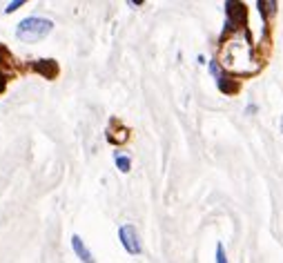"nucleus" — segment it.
Returning <instances> with one entry per match:
<instances>
[{
  "label": "nucleus",
  "instance_id": "20e7f679",
  "mask_svg": "<svg viewBox=\"0 0 283 263\" xmlns=\"http://www.w3.org/2000/svg\"><path fill=\"white\" fill-rule=\"evenodd\" d=\"M72 248H74V252H76V256H78V259H81L83 263H96L94 256H91V252L87 250V246H85L83 238L78 236V234L72 236Z\"/></svg>",
  "mask_w": 283,
  "mask_h": 263
},
{
  "label": "nucleus",
  "instance_id": "39448f33",
  "mask_svg": "<svg viewBox=\"0 0 283 263\" xmlns=\"http://www.w3.org/2000/svg\"><path fill=\"white\" fill-rule=\"evenodd\" d=\"M227 14H230V22H245V5L241 3H227Z\"/></svg>",
  "mask_w": 283,
  "mask_h": 263
},
{
  "label": "nucleus",
  "instance_id": "f257e3e1",
  "mask_svg": "<svg viewBox=\"0 0 283 263\" xmlns=\"http://www.w3.org/2000/svg\"><path fill=\"white\" fill-rule=\"evenodd\" d=\"M54 29V22L47 18H38V16H29L25 20L18 22L16 27V38L22 42H38L42 38H47Z\"/></svg>",
  "mask_w": 283,
  "mask_h": 263
},
{
  "label": "nucleus",
  "instance_id": "0eeeda50",
  "mask_svg": "<svg viewBox=\"0 0 283 263\" xmlns=\"http://www.w3.org/2000/svg\"><path fill=\"white\" fill-rule=\"evenodd\" d=\"M116 168H119L123 174H125V172H130V168H132V161H130V156L116 154Z\"/></svg>",
  "mask_w": 283,
  "mask_h": 263
},
{
  "label": "nucleus",
  "instance_id": "1a4fd4ad",
  "mask_svg": "<svg viewBox=\"0 0 283 263\" xmlns=\"http://www.w3.org/2000/svg\"><path fill=\"white\" fill-rule=\"evenodd\" d=\"M22 5H25V3H22V0H16V3H9V5H7V7H5V14H11V11L20 9V7H22Z\"/></svg>",
  "mask_w": 283,
  "mask_h": 263
},
{
  "label": "nucleus",
  "instance_id": "6e6552de",
  "mask_svg": "<svg viewBox=\"0 0 283 263\" xmlns=\"http://www.w3.org/2000/svg\"><path fill=\"white\" fill-rule=\"evenodd\" d=\"M217 263H227V259H225V250H223V243H217Z\"/></svg>",
  "mask_w": 283,
  "mask_h": 263
},
{
  "label": "nucleus",
  "instance_id": "423d86ee",
  "mask_svg": "<svg viewBox=\"0 0 283 263\" xmlns=\"http://www.w3.org/2000/svg\"><path fill=\"white\" fill-rule=\"evenodd\" d=\"M217 85H219V89L223 91V94H232V91L237 89V83H230L225 74H219L217 76Z\"/></svg>",
  "mask_w": 283,
  "mask_h": 263
},
{
  "label": "nucleus",
  "instance_id": "f03ea898",
  "mask_svg": "<svg viewBox=\"0 0 283 263\" xmlns=\"http://www.w3.org/2000/svg\"><path fill=\"white\" fill-rule=\"evenodd\" d=\"M119 238H121V243H123V248L127 250V254H140V238L136 234V228L134 225H121V230H119Z\"/></svg>",
  "mask_w": 283,
  "mask_h": 263
},
{
  "label": "nucleus",
  "instance_id": "7ed1b4c3",
  "mask_svg": "<svg viewBox=\"0 0 283 263\" xmlns=\"http://www.w3.org/2000/svg\"><path fill=\"white\" fill-rule=\"evenodd\" d=\"M34 71H38V74H42L45 78H56L58 76V65H56V60H52V58L36 60V63H34Z\"/></svg>",
  "mask_w": 283,
  "mask_h": 263
}]
</instances>
